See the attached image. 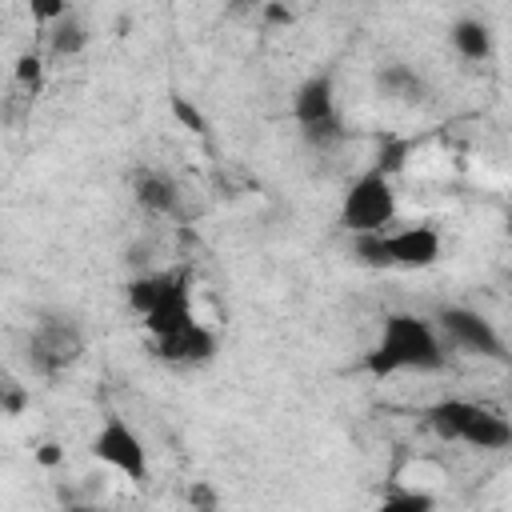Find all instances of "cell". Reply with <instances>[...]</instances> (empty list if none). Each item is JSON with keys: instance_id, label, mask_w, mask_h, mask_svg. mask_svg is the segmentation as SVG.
I'll return each instance as SVG.
<instances>
[{"instance_id": "1", "label": "cell", "mask_w": 512, "mask_h": 512, "mask_svg": "<svg viewBox=\"0 0 512 512\" xmlns=\"http://www.w3.org/2000/svg\"><path fill=\"white\" fill-rule=\"evenodd\" d=\"M364 372L396 376V372H440L448 364V344L436 320L416 312H388L376 344L364 352Z\"/></svg>"}, {"instance_id": "2", "label": "cell", "mask_w": 512, "mask_h": 512, "mask_svg": "<svg viewBox=\"0 0 512 512\" xmlns=\"http://www.w3.org/2000/svg\"><path fill=\"white\" fill-rule=\"evenodd\" d=\"M80 356H84V328L68 312H40L20 340V360L36 380H56L72 372Z\"/></svg>"}, {"instance_id": "3", "label": "cell", "mask_w": 512, "mask_h": 512, "mask_svg": "<svg viewBox=\"0 0 512 512\" xmlns=\"http://www.w3.org/2000/svg\"><path fill=\"white\" fill-rule=\"evenodd\" d=\"M292 120L304 136L308 148L316 152H332L344 144V120L336 108V84L332 72H312L296 92H292Z\"/></svg>"}, {"instance_id": "4", "label": "cell", "mask_w": 512, "mask_h": 512, "mask_svg": "<svg viewBox=\"0 0 512 512\" xmlns=\"http://www.w3.org/2000/svg\"><path fill=\"white\" fill-rule=\"evenodd\" d=\"M396 212H400V204H396L392 176H388L380 164H372L368 172H360V176L348 184V192H344V200H340V228H344L348 236H360V232H388V228L396 224Z\"/></svg>"}, {"instance_id": "5", "label": "cell", "mask_w": 512, "mask_h": 512, "mask_svg": "<svg viewBox=\"0 0 512 512\" xmlns=\"http://www.w3.org/2000/svg\"><path fill=\"white\" fill-rule=\"evenodd\" d=\"M92 456L104 468H112L124 480H132V484L148 480V448H144L140 432L120 412H104V420H100V428L92 436Z\"/></svg>"}, {"instance_id": "6", "label": "cell", "mask_w": 512, "mask_h": 512, "mask_svg": "<svg viewBox=\"0 0 512 512\" xmlns=\"http://www.w3.org/2000/svg\"><path fill=\"white\" fill-rule=\"evenodd\" d=\"M436 328L444 332V340L468 356H484V360H504V340L492 328V320L468 304H444L436 312Z\"/></svg>"}, {"instance_id": "7", "label": "cell", "mask_w": 512, "mask_h": 512, "mask_svg": "<svg viewBox=\"0 0 512 512\" xmlns=\"http://www.w3.org/2000/svg\"><path fill=\"white\" fill-rule=\"evenodd\" d=\"M128 192H132L136 208L152 220H176L184 212V188L160 164H136L128 172Z\"/></svg>"}, {"instance_id": "8", "label": "cell", "mask_w": 512, "mask_h": 512, "mask_svg": "<svg viewBox=\"0 0 512 512\" xmlns=\"http://www.w3.org/2000/svg\"><path fill=\"white\" fill-rule=\"evenodd\" d=\"M216 352H220V340L200 320H188L184 328L152 340V356L164 360V364H172V368H200V364L216 360Z\"/></svg>"}, {"instance_id": "9", "label": "cell", "mask_w": 512, "mask_h": 512, "mask_svg": "<svg viewBox=\"0 0 512 512\" xmlns=\"http://www.w3.org/2000/svg\"><path fill=\"white\" fill-rule=\"evenodd\" d=\"M188 288H192V272H188L184 264L144 268V272H136V276L128 280V288H124V304H128V312H136V316L144 320L156 304H164L168 296L188 292Z\"/></svg>"}, {"instance_id": "10", "label": "cell", "mask_w": 512, "mask_h": 512, "mask_svg": "<svg viewBox=\"0 0 512 512\" xmlns=\"http://www.w3.org/2000/svg\"><path fill=\"white\" fill-rule=\"evenodd\" d=\"M388 244H392L396 268H408V272H424V268L440 264V256H444V236L428 220H416V224H404V228H388Z\"/></svg>"}, {"instance_id": "11", "label": "cell", "mask_w": 512, "mask_h": 512, "mask_svg": "<svg viewBox=\"0 0 512 512\" xmlns=\"http://www.w3.org/2000/svg\"><path fill=\"white\" fill-rule=\"evenodd\" d=\"M460 444L476 448V452H500V448H512V420L496 408H484V404H472L468 412V424L460 432Z\"/></svg>"}, {"instance_id": "12", "label": "cell", "mask_w": 512, "mask_h": 512, "mask_svg": "<svg viewBox=\"0 0 512 512\" xmlns=\"http://www.w3.org/2000/svg\"><path fill=\"white\" fill-rule=\"evenodd\" d=\"M448 44H452V52L460 56V60H468V64H484V60H492V28L480 20V16H460V20H452V28H448Z\"/></svg>"}, {"instance_id": "13", "label": "cell", "mask_w": 512, "mask_h": 512, "mask_svg": "<svg viewBox=\"0 0 512 512\" xmlns=\"http://www.w3.org/2000/svg\"><path fill=\"white\" fill-rule=\"evenodd\" d=\"M472 404H476V400H464V396H444V400H436V404L424 412L428 432H432L436 440H444V444H460V432H464V424H468Z\"/></svg>"}, {"instance_id": "14", "label": "cell", "mask_w": 512, "mask_h": 512, "mask_svg": "<svg viewBox=\"0 0 512 512\" xmlns=\"http://www.w3.org/2000/svg\"><path fill=\"white\" fill-rule=\"evenodd\" d=\"M84 48H88V28H84V20L76 12L60 16L56 24L44 28V52H48V60H76Z\"/></svg>"}, {"instance_id": "15", "label": "cell", "mask_w": 512, "mask_h": 512, "mask_svg": "<svg viewBox=\"0 0 512 512\" xmlns=\"http://www.w3.org/2000/svg\"><path fill=\"white\" fill-rule=\"evenodd\" d=\"M376 88L384 92V96H392V100H400V104H424L428 100V80L416 72V68H408V64H384L380 72H376Z\"/></svg>"}, {"instance_id": "16", "label": "cell", "mask_w": 512, "mask_h": 512, "mask_svg": "<svg viewBox=\"0 0 512 512\" xmlns=\"http://www.w3.org/2000/svg\"><path fill=\"white\" fill-rule=\"evenodd\" d=\"M192 292V288H188ZM188 292H176V296H168L164 304H156L140 324H144V332L156 340V336H168V332H176V328H184L188 320H196L192 316V296Z\"/></svg>"}, {"instance_id": "17", "label": "cell", "mask_w": 512, "mask_h": 512, "mask_svg": "<svg viewBox=\"0 0 512 512\" xmlns=\"http://www.w3.org/2000/svg\"><path fill=\"white\" fill-rule=\"evenodd\" d=\"M352 260L364 264V268H376V272L396 268L388 232H360V236H352Z\"/></svg>"}, {"instance_id": "18", "label": "cell", "mask_w": 512, "mask_h": 512, "mask_svg": "<svg viewBox=\"0 0 512 512\" xmlns=\"http://www.w3.org/2000/svg\"><path fill=\"white\" fill-rule=\"evenodd\" d=\"M16 84L28 92V96H40V88H44V56L40 52H24L20 60H16Z\"/></svg>"}, {"instance_id": "19", "label": "cell", "mask_w": 512, "mask_h": 512, "mask_svg": "<svg viewBox=\"0 0 512 512\" xmlns=\"http://www.w3.org/2000/svg\"><path fill=\"white\" fill-rule=\"evenodd\" d=\"M28 404H32L28 388H24L16 376H4V384H0V412H4L8 420H16V416H24Z\"/></svg>"}, {"instance_id": "20", "label": "cell", "mask_w": 512, "mask_h": 512, "mask_svg": "<svg viewBox=\"0 0 512 512\" xmlns=\"http://www.w3.org/2000/svg\"><path fill=\"white\" fill-rule=\"evenodd\" d=\"M28 12H32V20H36L40 28H48V24H56L60 16H68L72 8H68V0H28Z\"/></svg>"}, {"instance_id": "21", "label": "cell", "mask_w": 512, "mask_h": 512, "mask_svg": "<svg viewBox=\"0 0 512 512\" xmlns=\"http://www.w3.org/2000/svg\"><path fill=\"white\" fill-rule=\"evenodd\" d=\"M32 460H36L44 472H56V468L64 464V444H60V440H40V444L32 448Z\"/></svg>"}, {"instance_id": "22", "label": "cell", "mask_w": 512, "mask_h": 512, "mask_svg": "<svg viewBox=\"0 0 512 512\" xmlns=\"http://www.w3.org/2000/svg\"><path fill=\"white\" fill-rule=\"evenodd\" d=\"M384 508H432V496L428 492H388Z\"/></svg>"}, {"instance_id": "23", "label": "cell", "mask_w": 512, "mask_h": 512, "mask_svg": "<svg viewBox=\"0 0 512 512\" xmlns=\"http://www.w3.org/2000/svg\"><path fill=\"white\" fill-rule=\"evenodd\" d=\"M172 108H176V116H180V120H184V124H192V128H196V132H204V120H200V116H196V108H188V104H184V100H180V96H176V100H172Z\"/></svg>"}, {"instance_id": "24", "label": "cell", "mask_w": 512, "mask_h": 512, "mask_svg": "<svg viewBox=\"0 0 512 512\" xmlns=\"http://www.w3.org/2000/svg\"><path fill=\"white\" fill-rule=\"evenodd\" d=\"M260 12H264V16L272 20V24H292V12H288V8L280 4V0H268V4L260 8Z\"/></svg>"}, {"instance_id": "25", "label": "cell", "mask_w": 512, "mask_h": 512, "mask_svg": "<svg viewBox=\"0 0 512 512\" xmlns=\"http://www.w3.org/2000/svg\"><path fill=\"white\" fill-rule=\"evenodd\" d=\"M188 500H192V504H208V508L216 504V500H212V496H208L204 488H196V492H188Z\"/></svg>"}, {"instance_id": "26", "label": "cell", "mask_w": 512, "mask_h": 512, "mask_svg": "<svg viewBox=\"0 0 512 512\" xmlns=\"http://www.w3.org/2000/svg\"><path fill=\"white\" fill-rule=\"evenodd\" d=\"M228 4H232V8H264L268 0H228Z\"/></svg>"}]
</instances>
